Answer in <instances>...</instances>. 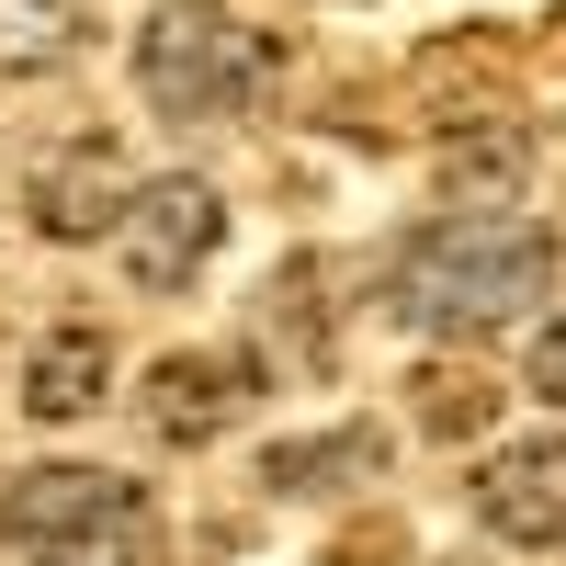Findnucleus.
Instances as JSON below:
<instances>
[{"label":"nucleus","mask_w":566,"mask_h":566,"mask_svg":"<svg viewBox=\"0 0 566 566\" xmlns=\"http://www.w3.org/2000/svg\"><path fill=\"white\" fill-rule=\"evenodd\" d=\"M544 283H555V227H533L522 205H453L397 239L386 306L431 340H488L522 306H544Z\"/></svg>","instance_id":"nucleus-1"},{"label":"nucleus","mask_w":566,"mask_h":566,"mask_svg":"<svg viewBox=\"0 0 566 566\" xmlns=\"http://www.w3.org/2000/svg\"><path fill=\"white\" fill-rule=\"evenodd\" d=\"M136 91L159 125H239L272 91V34L227 0H159L136 23Z\"/></svg>","instance_id":"nucleus-2"},{"label":"nucleus","mask_w":566,"mask_h":566,"mask_svg":"<svg viewBox=\"0 0 566 566\" xmlns=\"http://www.w3.org/2000/svg\"><path fill=\"white\" fill-rule=\"evenodd\" d=\"M0 533L34 566H148V499L103 464H34L0 476Z\"/></svg>","instance_id":"nucleus-3"},{"label":"nucleus","mask_w":566,"mask_h":566,"mask_svg":"<svg viewBox=\"0 0 566 566\" xmlns=\"http://www.w3.org/2000/svg\"><path fill=\"white\" fill-rule=\"evenodd\" d=\"M227 239V205H216V181L205 170H159V181H136L125 216H114V250H125V283L136 295H181Z\"/></svg>","instance_id":"nucleus-4"},{"label":"nucleus","mask_w":566,"mask_h":566,"mask_svg":"<svg viewBox=\"0 0 566 566\" xmlns=\"http://www.w3.org/2000/svg\"><path fill=\"white\" fill-rule=\"evenodd\" d=\"M476 522L499 544H566V442L533 431V442H499L476 464Z\"/></svg>","instance_id":"nucleus-5"},{"label":"nucleus","mask_w":566,"mask_h":566,"mask_svg":"<svg viewBox=\"0 0 566 566\" xmlns=\"http://www.w3.org/2000/svg\"><path fill=\"white\" fill-rule=\"evenodd\" d=\"M250 397H261L250 352H170V363H148V397H136V408H148L159 442H216Z\"/></svg>","instance_id":"nucleus-6"},{"label":"nucleus","mask_w":566,"mask_h":566,"mask_svg":"<svg viewBox=\"0 0 566 566\" xmlns=\"http://www.w3.org/2000/svg\"><path fill=\"white\" fill-rule=\"evenodd\" d=\"M125 148L114 136H80V148H57L34 170V227L45 239H114V216H125Z\"/></svg>","instance_id":"nucleus-7"},{"label":"nucleus","mask_w":566,"mask_h":566,"mask_svg":"<svg viewBox=\"0 0 566 566\" xmlns=\"http://www.w3.org/2000/svg\"><path fill=\"white\" fill-rule=\"evenodd\" d=\"M114 386V340L103 328H45L23 352V419H91Z\"/></svg>","instance_id":"nucleus-8"},{"label":"nucleus","mask_w":566,"mask_h":566,"mask_svg":"<svg viewBox=\"0 0 566 566\" xmlns=\"http://www.w3.org/2000/svg\"><path fill=\"white\" fill-rule=\"evenodd\" d=\"M374 476H386V431H374V419L261 453V488H283V499H328V488H374Z\"/></svg>","instance_id":"nucleus-9"},{"label":"nucleus","mask_w":566,"mask_h":566,"mask_svg":"<svg viewBox=\"0 0 566 566\" xmlns=\"http://www.w3.org/2000/svg\"><path fill=\"white\" fill-rule=\"evenodd\" d=\"M91 45L80 0H0V69H69Z\"/></svg>","instance_id":"nucleus-10"},{"label":"nucleus","mask_w":566,"mask_h":566,"mask_svg":"<svg viewBox=\"0 0 566 566\" xmlns=\"http://www.w3.org/2000/svg\"><path fill=\"white\" fill-rule=\"evenodd\" d=\"M408 397H419V431H442V442H464V431H488V419H499V386H488L476 363H419Z\"/></svg>","instance_id":"nucleus-11"},{"label":"nucleus","mask_w":566,"mask_h":566,"mask_svg":"<svg viewBox=\"0 0 566 566\" xmlns=\"http://www.w3.org/2000/svg\"><path fill=\"white\" fill-rule=\"evenodd\" d=\"M522 136H453V148H442V181H453V193H488V205H510V193H522Z\"/></svg>","instance_id":"nucleus-12"},{"label":"nucleus","mask_w":566,"mask_h":566,"mask_svg":"<svg viewBox=\"0 0 566 566\" xmlns=\"http://www.w3.org/2000/svg\"><path fill=\"white\" fill-rule=\"evenodd\" d=\"M522 374H533V397H555V408H566V306H555V317L533 328V352H522Z\"/></svg>","instance_id":"nucleus-13"}]
</instances>
